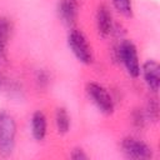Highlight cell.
Masks as SVG:
<instances>
[{"instance_id": "cell-1", "label": "cell", "mask_w": 160, "mask_h": 160, "mask_svg": "<svg viewBox=\"0 0 160 160\" xmlns=\"http://www.w3.org/2000/svg\"><path fill=\"white\" fill-rule=\"evenodd\" d=\"M16 142V121L6 110H0V156H10Z\"/></svg>"}, {"instance_id": "cell-2", "label": "cell", "mask_w": 160, "mask_h": 160, "mask_svg": "<svg viewBox=\"0 0 160 160\" xmlns=\"http://www.w3.org/2000/svg\"><path fill=\"white\" fill-rule=\"evenodd\" d=\"M114 51L116 54V59L122 62L126 72L134 79L139 78L141 72V68H140L138 50H136L135 44L131 40H122L115 48Z\"/></svg>"}, {"instance_id": "cell-3", "label": "cell", "mask_w": 160, "mask_h": 160, "mask_svg": "<svg viewBox=\"0 0 160 160\" xmlns=\"http://www.w3.org/2000/svg\"><path fill=\"white\" fill-rule=\"evenodd\" d=\"M68 45L71 52L75 55V58L80 62L89 65L94 61V52H92L91 45L89 44L82 31L78 29H71L68 34Z\"/></svg>"}, {"instance_id": "cell-4", "label": "cell", "mask_w": 160, "mask_h": 160, "mask_svg": "<svg viewBox=\"0 0 160 160\" xmlns=\"http://www.w3.org/2000/svg\"><path fill=\"white\" fill-rule=\"evenodd\" d=\"M86 92L95 106L100 110V112L105 115H111L115 109V102L109 91L98 82H88Z\"/></svg>"}, {"instance_id": "cell-5", "label": "cell", "mask_w": 160, "mask_h": 160, "mask_svg": "<svg viewBox=\"0 0 160 160\" xmlns=\"http://www.w3.org/2000/svg\"><path fill=\"white\" fill-rule=\"evenodd\" d=\"M121 151L126 158L130 159H139V160H146L151 159L154 152L151 146H149L146 142L136 139L128 136L122 139L121 141Z\"/></svg>"}, {"instance_id": "cell-6", "label": "cell", "mask_w": 160, "mask_h": 160, "mask_svg": "<svg viewBox=\"0 0 160 160\" xmlns=\"http://www.w3.org/2000/svg\"><path fill=\"white\" fill-rule=\"evenodd\" d=\"M81 0H59L58 15L60 20L66 25H74L76 22Z\"/></svg>"}, {"instance_id": "cell-7", "label": "cell", "mask_w": 160, "mask_h": 160, "mask_svg": "<svg viewBox=\"0 0 160 160\" xmlns=\"http://www.w3.org/2000/svg\"><path fill=\"white\" fill-rule=\"evenodd\" d=\"M95 21H96V29L100 36L106 38L114 31V20L110 9L105 5L101 4L96 9V15H95Z\"/></svg>"}, {"instance_id": "cell-8", "label": "cell", "mask_w": 160, "mask_h": 160, "mask_svg": "<svg viewBox=\"0 0 160 160\" xmlns=\"http://www.w3.org/2000/svg\"><path fill=\"white\" fill-rule=\"evenodd\" d=\"M141 71H142V76H144V81H145L146 86L149 88V90L151 92L156 94L159 90V86H160V66H159V64L152 59L146 60L142 64Z\"/></svg>"}, {"instance_id": "cell-9", "label": "cell", "mask_w": 160, "mask_h": 160, "mask_svg": "<svg viewBox=\"0 0 160 160\" xmlns=\"http://www.w3.org/2000/svg\"><path fill=\"white\" fill-rule=\"evenodd\" d=\"M31 134L36 141H42L48 134V119L46 115L38 110L31 116Z\"/></svg>"}, {"instance_id": "cell-10", "label": "cell", "mask_w": 160, "mask_h": 160, "mask_svg": "<svg viewBox=\"0 0 160 160\" xmlns=\"http://www.w3.org/2000/svg\"><path fill=\"white\" fill-rule=\"evenodd\" d=\"M12 24L8 18H0V60L8 59V45L11 36Z\"/></svg>"}, {"instance_id": "cell-11", "label": "cell", "mask_w": 160, "mask_h": 160, "mask_svg": "<svg viewBox=\"0 0 160 160\" xmlns=\"http://www.w3.org/2000/svg\"><path fill=\"white\" fill-rule=\"evenodd\" d=\"M55 125H56V129H58L59 134H66L70 130V125H71L70 116H69L68 110L65 108H62V106L56 108V111H55Z\"/></svg>"}, {"instance_id": "cell-12", "label": "cell", "mask_w": 160, "mask_h": 160, "mask_svg": "<svg viewBox=\"0 0 160 160\" xmlns=\"http://www.w3.org/2000/svg\"><path fill=\"white\" fill-rule=\"evenodd\" d=\"M130 119H131L132 126H134L136 130H142V129L145 128L146 121H148L146 115H145V111H144L142 109H139V108H136V109L132 110Z\"/></svg>"}, {"instance_id": "cell-13", "label": "cell", "mask_w": 160, "mask_h": 160, "mask_svg": "<svg viewBox=\"0 0 160 160\" xmlns=\"http://www.w3.org/2000/svg\"><path fill=\"white\" fill-rule=\"evenodd\" d=\"M145 115H146V119L150 120V121H158L159 119V102L156 100V98H150L148 100V104H146V108H145Z\"/></svg>"}, {"instance_id": "cell-14", "label": "cell", "mask_w": 160, "mask_h": 160, "mask_svg": "<svg viewBox=\"0 0 160 160\" xmlns=\"http://www.w3.org/2000/svg\"><path fill=\"white\" fill-rule=\"evenodd\" d=\"M112 5L116 9V11L126 18H131L134 9L131 0H112Z\"/></svg>"}, {"instance_id": "cell-15", "label": "cell", "mask_w": 160, "mask_h": 160, "mask_svg": "<svg viewBox=\"0 0 160 160\" xmlns=\"http://www.w3.org/2000/svg\"><path fill=\"white\" fill-rule=\"evenodd\" d=\"M35 80H36L38 86L41 88V89H44V88H46V86L49 85V82H50V75H49V72H48L46 70L41 69V70H39V71L36 72Z\"/></svg>"}, {"instance_id": "cell-16", "label": "cell", "mask_w": 160, "mask_h": 160, "mask_svg": "<svg viewBox=\"0 0 160 160\" xmlns=\"http://www.w3.org/2000/svg\"><path fill=\"white\" fill-rule=\"evenodd\" d=\"M70 158L75 159V160H86V159H89V155L85 152V150H82L80 148H75L70 152Z\"/></svg>"}, {"instance_id": "cell-17", "label": "cell", "mask_w": 160, "mask_h": 160, "mask_svg": "<svg viewBox=\"0 0 160 160\" xmlns=\"http://www.w3.org/2000/svg\"><path fill=\"white\" fill-rule=\"evenodd\" d=\"M0 86H1V78H0Z\"/></svg>"}]
</instances>
